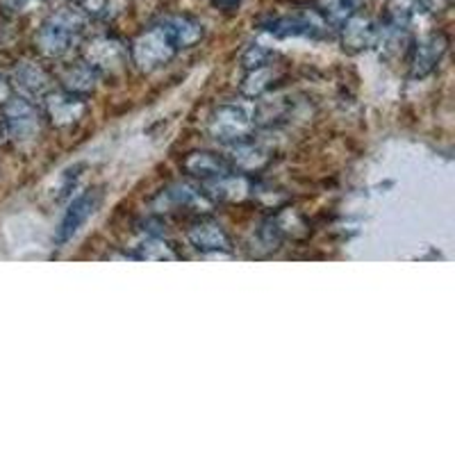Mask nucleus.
I'll return each instance as SVG.
<instances>
[{
    "label": "nucleus",
    "instance_id": "obj_1",
    "mask_svg": "<svg viewBox=\"0 0 455 455\" xmlns=\"http://www.w3.org/2000/svg\"><path fill=\"white\" fill-rule=\"evenodd\" d=\"M87 28L89 16L78 5L52 12L35 35L36 52L46 60H62L78 44Z\"/></svg>",
    "mask_w": 455,
    "mask_h": 455
},
{
    "label": "nucleus",
    "instance_id": "obj_2",
    "mask_svg": "<svg viewBox=\"0 0 455 455\" xmlns=\"http://www.w3.org/2000/svg\"><path fill=\"white\" fill-rule=\"evenodd\" d=\"M0 128L10 144L23 148V146L35 144L42 135L44 114L32 100L23 96H10L0 109Z\"/></svg>",
    "mask_w": 455,
    "mask_h": 455
},
{
    "label": "nucleus",
    "instance_id": "obj_3",
    "mask_svg": "<svg viewBox=\"0 0 455 455\" xmlns=\"http://www.w3.org/2000/svg\"><path fill=\"white\" fill-rule=\"evenodd\" d=\"M255 26L259 30L278 36V39H287V36L323 39V36L331 35V26L316 12V7L315 10H296L291 14H264L255 21Z\"/></svg>",
    "mask_w": 455,
    "mask_h": 455
},
{
    "label": "nucleus",
    "instance_id": "obj_4",
    "mask_svg": "<svg viewBox=\"0 0 455 455\" xmlns=\"http://www.w3.org/2000/svg\"><path fill=\"white\" fill-rule=\"evenodd\" d=\"M128 51L130 62L135 64L141 73L157 71V68L166 67L178 55L176 44L171 42L169 32H166L162 23L141 32L135 42L130 44Z\"/></svg>",
    "mask_w": 455,
    "mask_h": 455
},
{
    "label": "nucleus",
    "instance_id": "obj_5",
    "mask_svg": "<svg viewBox=\"0 0 455 455\" xmlns=\"http://www.w3.org/2000/svg\"><path fill=\"white\" fill-rule=\"evenodd\" d=\"M207 130H210V135L219 144L237 146L246 144V141H253L255 124L253 116L243 108H237V105H221V108H217L210 114Z\"/></svg>",
    "mask_w": 455,
    "mask_h": 455
},
{
    "label": "nucleus",
    "instance_id": "obj_6",
    "mask_svg": "<svg viewBox=\"0 0 455 455\" xmlns=\"http://www.w3.org/2000/svg\"><path fill=\"white\" fill-rule=\"evenodd\" d=\"M83 60L100 76H114V73L124 71L125 64L130 62V51L116 36L100 35L84 44Z\"/></svg>",
    "mask_w": 455,
    "mask_h": 455
},
{
    "label": "nucleus",
    "instance_id": "obj_7",
    "mask_svg": "<svg viewBox=\"0 0 455 455\" xmlns=\"http://www.w3.org/2000/svg\"><path fill=\"white\" fill-rule=\"evenodd\" d=\"M446 51H449V36L444 32H430V35L421 36L419 42H414L408 55L410 78H428L430 73L437 71Z\"/></svg>",
    "mask_w": 455,
    "mask_h": 455
},
{
    "label": "nucleus",
    "instance_id": "obj_8",
    "mask_svg": "<svg viewBox=\"0 0 455 455\" xmlns=\"http://www.w3.org/2000/svg\"><path fill=\"white\" fill-rule=\"evenodd\" d=\"M100 203H103V192H100V189H87V192L80 194V196L68 205L67 214L62 217V223L57 228V246H64L67 242H71V239L80 233V228L96 214Z\"/></svg>",
    "mask_w": 455,
    "mask_h": 455
},
{
    "label": "nucleus",
    "instance_id": "obj_9",
    "mask_svg": "<svg viewBox=\"0 0 455 455\" xmlns=\"http://www.w3.org/2000/svg\"><path fill=\"white\" fill-rule=\"evenodd\" d=\"M10 87L14 89L16 96L39 103L55 89V83H52V76L44 67L35 62H21L16 64L14 71H12Z\"/></svg>",
    "mask_w": 455,
    "mask_h": 455
},
{
    "label": "nucleus",
    "instance_id": "obj_10",
    "mask_svg": "<svg viewBox=\"0 0 455 455\" xmlns=\"http://www.w3.org/2000/svg\"><path fill=\"white\" fill-rule=\"evenodd\" d=\"M42 103L46 119L51 121L55 128H73V125H78L80 121L84 119V114H87V99L73 96V93L62 92V89H60V92L52 89Z\"/></svg>",
    "mask_w": 455,
    "mask_h": 455
},
{
    "label": "nucleus",
    "instance_id": "obj_11",
    "mask_svg": "<svg viewBox=\"0 0 455 455\" xmlns=\"http://www.w3.org/2000/svg\"><path fill=\"white\" fill-rule=\"evenodd\" d=\"M182 171L194 180L210 182L217 178L235 173L233 164L228 160V156L221 153H212V150H192L182 157Z\"/></svg>",
    "mask_w": 455,
    "mask_h": 455
},
{
    "label": "nucleus",
    "instance_id": "obj_12",
    "mask_svg": "<svg viewBox=\"0 0 455 455\" xmlns=\"http://www.w3.org/2000/svg\"><path fill=\"white\" fill-rule=\"evenodd\" d=\"M378 28H380V23H376L369 16H360V12H357L341 26V51L348 52V55H360V52L373 48L378 39Z\"/></svg>",
    "mask_w": 455,
    "mask_h": 455
},
{
    "label": "nucleus",
    "instance_id": "obj_13",
    "mask_svg": "<svg viewBox=\"0 0 455 455\" xmlns=\"http://www.w3.org/2000/svg\"><path fill=\"white\" fill-rule=\"evenodd\" d=\"M187 237L194 249L201 253H230L233 251V242L230 235L226 233V228L212 219H201L187 230Z\"/></svg>",
    "mask_w": 455,
    "mask_h": 455
},
{
    "label": "nucleus",
    "instance_id": "obj_14",
    "mask_svg": "<svg viewBox=\"0 0 455 455\" xmlns=\"http://www.w3.org/2000/svg\"><path fill=\"white\" fill-rule=\"evenodd\" d=\"M201 192L210 203H239L253 194L249 176L243 173H228V176L217 178V180L201 182Z\"/></svg>",
    "mask_w": 455,
    "mask_h": 455
},
{
    "label": "nucleus",
    "instance_id": "obj_15",
    "mask_svg": "<svg viewBox=\"0 0 455 455\" xmlns=\"http://www.w3.org/2000/svg\"><path fill=\"white\" fill-rule=\"evenodd\" d=\"M100 80H103V76L93 67H89L84 60H80L78 64H71V67L64 68L62 76H60V87H62V92L73 93V96L89 99L99 89Z\"/></svg>",
    "mask_w": 455,
    "mask_h": 455
},
{
    "label": "nucleus",
    "instance_id": "obj_16",
    "mask_svg": "<svg viewBox=\"0 0 455 455\" xmlns=\"http://www.w3.org/2000/svg\"><path fill=\"white\" fill-rule=\"evenodd\" d=\"M162 26L169 32L171 42L176 44L178 52L187 51V48H194L203 36H205V28H203L201 21H196L194 16L187 14H176L169 16L162 21Z\"/></svg>",
    "mask_w": 455,
    "mask_h": 455
},
{
    "label": "nucleus",
    "instance_id": "obj_17",
    "mask_svg": "<svg viewBox=\"0 0 455 455\" xmlns=\"http://www.w3.org/2000/svg\"><path fill=\"white\" fill-rule=\"evenodd\" d=\"M233 169L243 176H251V173H259L269 166L271 156L264 148L255 146L253 141H246V144L233 146V156H228Z\"/></svg>",
    "mask_w": 455,
    "mask_h": 455
},
{
    "label": "nucleus",
    "instance_id": "obj_18",
    "mask_svg": "<svg viewBox=\"0 0 455 455\" xmlns=\"http://www.w3.org/2000/svg\"><path fill=\"white\" fill-rule=\"evenodd\" d=\"M363 7V0H316L319 12L331 28H341Z\"/></svg>",
    "mask_w": 455,
    "mask_h": 455
},
{
    "label": "nucleus",
    "instance_id": "obj_19",
    "mask_svg": "<svg viewBox=\"0 0 455 455\" xmlns=\"http://www.w3.org/2000/svg\"><path fill=\"white\" fill-rule=\"evenodd\" d=\"M274 83L275 71L271 64L251 68V71H246V76H243L242 84H239V93H242L243 99H259V96H264L267 92H271Z\"/></svg>",
    "mask_w": 455,
    "mask_h": 455
},
{
    "label": "nucleus",
    "instance_id": "obj_20",
    "mask_svg": "<svg viewBox=\"0 0 455 455\" xmlns=\"http://www.w3.org/2000/svg\"><path fill=\"white\" fill-rule=\"evenodd\" d=\"M421 12H424L421 0H387L383 23L398 28H410V23H412Z\"/></svg>",
    "mask_w": 455,
    "mask_h": 455
},
{
    "label": "nucleus",
    "instance_id": "obj_21",
    "mask_svg": "<svg viewBox=\"0 0 455 455\" xmlns=\"http://www.w3.org/2000/svg\"><path fill=\"white\" fill-rule=\"evenodd\" d=\"M178 258H180L178 251L169 242H164L160 235L146 239L140 246V251L135 253V259H146V262H173Z\"/></svg>",
    "mask_w": 455,
    "mask_h": 455
},
{
    "label": "nucleus",
    "instance_id": "obj_22",
    "mask_svg": "<svg viewBox=\"0 0 455 455\" xmlns=\"http://www.w3.org/2000/svg\"><path fill=\"white\" fill-rule=\"evenodd\" d=\"M287 109L290 108H287V103H284L283 99L274 100V103H262L253 114L255 128H258V125H267V128H269V125L280 124V121H284V116H287Z\"/></svg>",
    "mask_w": 455,
    "mask_h": 455
},
{
    "label": "nucleus",
    "instance_id": "obj_23",
    "mask_svg": "<svg viewBox=\"0 0 455 455\" xmlns=\"http://www.w3.org/2000/svg\"><path fill=\"white\" fill-rule=\"evenodd\" d=\"M271 62H274V51L267 46H262V44H253V46L246 48L242 55V67L246 68V71H251V68H258V67H267V64H271Z\"/></svg>",
    "mask_w": 455,
    "mask_h": 455
},
{
    "label": "nucleus",
    "instance_id": "obj_24",
    "mask_svg": "<svg viewBox=\"0 0 455 455\" xmlns=\"http://www.w3.org/2000/svg\"><path fill=\"white\" fill-rule=\"evenodd\" d=\"M421 5H424V12L440 14V12H446L453 5V0H421Z\"/></svg>",
    "mask_w": 455,
    "mask_h": 455
},
{
    "label": "nucleus",
    "instance_id": "obj_25",
    "mask_svg": "<svg viewBox=\"0 0 455 455\" xmlns=\"http://www.w3.org/2000/svg\"><path fill=\"white\" fill-rule=\"evenodd\" d=\"M32 0H0V10L5 12H21L30 5Z\"/></svg>",
    "mask_w": 455,
    "mask_h": 455
},
{
    "label": "nucleus",
    "instance_id": "obj_26",
    "mask_svg": "<svg viewBox=\"0 0 455 455\" xmlns=\"http://www.w3.org/2000/svg\"><path fill=\"white\" fill-rule=\"evenodd\" d=\"M243 0H212V5L221 12H235Z\"/></svg>",
    "mask_w": 455,
    "mask_h": 455
},
{
    "label": "nucleus",
    "instance_id": "obj_27",
    "mask_svg": "<svg viewBox=\"0 0 455 455\" xmlns=\"http://www.w3.org/2000/svg\"><path fill=\"white\" fill-rule=\"evenodd\" d=\"M68 3H71V5H87V3H89V0H68Z\"/></svg>",
    "mask_w": 455,
    "mask_h": 455
},
{
    "label": "nucleus",
    "instance_id": "obj_28",
    "mask_svg": "<svg viewBox=\"0 0 455 455\" xmlns=\"http://www.w3.org/2000/svg\"><path fill=\"white\" fill-rule=\"evenodd\" d=\"M3 89H5V80L0 78V93H3Z\"/></svg>",
    "mask_w": 455,
    "mask_h": 455
}]
</instances>
